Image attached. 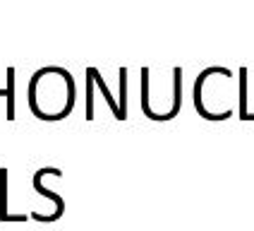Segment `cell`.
I'll return each instance as SVG.
<instances>
[{
  "instance_id": "obj_1",
  "label": "cell",
  "mask_w": 254,
  "mask_h": 231,
  "mask_svg": "<svg viewBox=\"0 0 254 231\" xmlns=\"http://www.w3.org/2000/svg\"><path fill=\"white\" fill-rule=\"evenodd\" d=\"M31 114L39 120H63L72 114L77 101V85L67 68L46 65L31 75L27 87Z\"/></svg>"
},
{
  "instance_id": "obj_8",
  "label": "cell",
  "mask_w": 254,
  "mask_h": 231,
  "mask_svg": "<svg viewBox=\"0 0 254 231\" xmlns=\"http://www.w3.org/2000/svg\"><path fill=\"white\" fill-rule=\"evenodd\" d=\"M0 97H7V89H5V87L0 89Z\"/></svg>"
},
{
  "instance_id": "obj_5",
  "label": "cell",
  "mask_w": 254,
  "mask_h": 231,
  "mask_svg": "<svg viewBox=\"0 0 254 231\" xmlns=\"http://www.w3.org/2000/svg\"><path fill=\"white\" fill-rule=\"evenodd\" d=\"M5 89H7V97H5V118L14 120L17 111H14V68L12 65L5 70Z\"/></svg>"
},
{
  "instance_id": "obj_4",
  "label": "cell",
  "mask_w": 254,
  "mask_h": 231,
  "mask_svg": "<svg viewBox=\"0 0 254 231\" xmlns=\"http://www.w3.org/2000/svg\"><path fill=\"white\" fill-rule=\"evenodd\" d=\"M86 72H89V75L94 77V85L99 87V92L103 94V97H106V101H108V106L113 109V116H115V118H118V120H125V118H123V114H120V104H118V99L113 97V92L108 89V85H106V80L101 77V70H99V68H91V65H89V68H86Z\"/></svg>"
},
{
  "instance_id": "obj_3",
  "label": "cell",
  "mask_w": 254,
  "mask_h": 231,
  "mask_svg": "<svg viewBox=\"0 0 254 231\" xmlns=\"http://www.w3.org/2000/svg\"><path fill=\"white\" fill-rule=\"evenodd\" d=\"M7 178L10 171L2 166L0 169V222H27L29 215H12L7 210Z\"/></svg>"
},
{
  "instance_id": "obj_2",
  "label": "cell",
  "mask_w": 254,
  "mask_h": 231,
  "mask_svg": "<svg viewBox=\"0 0 254 231\" xmlns=\"http://www.w3.org/2000/svg\"><path fill=\"white\" fill-rule=\"evenodd\" d=\"M46 176H63V171L60 169H56V166H41V169H36V173H34V190L39 193V195H43V198H48V200L53 202V210H56V219H60L63 217V212H65V200L58 195V193H53V190H48V188L43 186V178Z\"/></svg>"
},
{
  "instance_id": "obj_7",
  "label": "cell",
  "mask_w": 254,
  "mask_h": 231,
  "mask_svg": "<svg viewBox=\"0 0 254 231\" xmlns=\"http://www.w3.org/2000/svg\"><path fill=\"white\" fill-rule=\"evenodd\" d=\"M94 77L86 72V120H94Z\"/></svg>"
},
{
  "instance_id": "obj_6",
  "label": "cell",
  "mask_w": 254,
  "mask_h": 231,
  "mask_svg": "<svg viewBox=\"0 0 254 231\" xmlns=\"http://www.w3.org/2000/svg\"><path fill=\"white\" fill-rule=\"evenodd\" d=\"M118 75H120V92H118V101H120V111H123V116L127 118V70L125 68H120Z\"/></svg>"
}]
</instances>
